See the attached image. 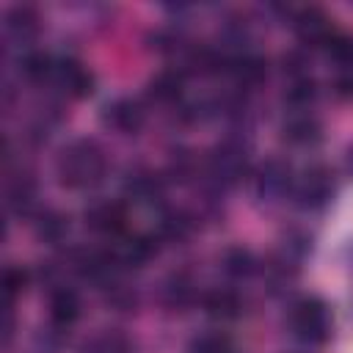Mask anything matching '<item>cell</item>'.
Here are the masks:
<instances>
[{"label":"cell","instance_id":"6da1fadb","mask_svg":"<svg viewBox=\"0 0 353 353\" xmlns=\"http://www.w3.org/2000/svg\"><path fill=\"white\" fill-rule=\"evenodd\" d=\"M55 168L66 188L83 190V188H94L97 182H102V176L108 171V160L97 141L80 138L61 149Z\"/></svg>","mask_w":353,"mask_h":353},{"label":"cell","instance_id":"7a4b0ae2","mask_svg":"<svg viewBox=\"0 0 353 353\" xmlns=\"http://www.w3.org/2000/svg\"><path fill=\"white\" fill-rule=\"evenodd\" d=\"M245 168H248V143H243L240 138L221 141L207 157V174L218 188H229L240 182Z\"/></svg>","mask_w":353,"mask_h":353},{"label":"cell","instance_id":"3957f363","mask_svg":"<svg viewBox=\"0 0 353 353\" xmlns=\"http://www.w3.org/2000/svg\"><path fill=\"white\" fill-rule=\"evenodd\" d=\"M290 325L298 339L309 345H320L331 334V312L320 298H303L290 312Z\"/></svg>","mask_w":353,"mask_h":353},{"label":"cell","instance_id":"277c9868","mask_svg":"<svg viewBox=\"0 0 353 353\" xmlns=\"http://www.w3.org/2000/svg\"><path fill=\"white\" fill-rule=\"evenodd\" d=\"M292 190H295V199H298L301 207H306V210H320V207H325V204L334 199V174H331L328 165L314 163V165H309V168L295 179Z\"/></svg>","mask_w":353,"mask_h":353},{"label":"cell","instance_id":"5b68a950","mask_svg":"<svg viewBox=\"0 0 353 353\" xmlns=\"http://www.w3.org/2000/svg\"><path fill=\"white\" fill-rule=\"evenodd\" d=\"M292 185H295L292 165H290L284 157H268V160L256 168L254 188H256V196H259V199L276 201V199H281Z\"/></svg>","mask_w":353,"mask_h":353},{"label":"cell","instance_id":"8992f818","mask_svg":"<svg viewBox=\"0 0 353 353\" xmlns=\"http://www.w3.org/2000/svg\"><path fill=\"white\" fill-rule=\"evenodd\" d=\"M157 237L154 234H116L110 259L116 268H141L157 254Z\"/></svg>","mask_w":353,"mask_h":353},{"label":"cell","instance_id":"52a82bcc","mask_svg":"<svg viewBox=\"0 0 353 353\" xmlns=\"http://www.w3.org/2000/svg\"><path fill=\"white\" fill-rule=\"evenodd\" d=\"M292 28H295L298 39L303 44H312V47H325L328 39L336 33V28L331 25V19L320 8H301L292 17Z\"/></svg>","mask_w":353,"mask_h":353},{"label":"cell","instance_id":"ba28073f","mask_svg":"<svg viewBox=\"0 0 353 353\" xmlns=\"http://www.w3.org/2000/svg\"><path fill=\"white\" fill-rule=\"evenodd\" d=\"M143 119H146V116H143L141 102H135V99H130V97H119V99L108 102L105 110H102V121H105L108 127H113L116 132H121V135L138 132V130L143 127Z\"/></svg>","mask_w":353,"mask_h":353},{"label":"cell","instance_id":"9c48e42d","mask_svg":"<svg viewBox=\"0 0 353 353\" xmlns=\"http://www.w3.org/2000/svg\"><path fill=\"white\" fill-rule=\"evenodd\" d=\"M50 80H55V83H58L66 94H72V97H85V94L94 91V74H91L83 63H77V61H72V58L55 61Z\"/></svg>","mask_w":353,"mask_h":353},{"label":"cell","instance_id":"30bf717a","mask_svg":"<svg viewBox=\"0 0 353 353\" xmlns=\"http://www.w3.org/2000/svg\"><path fill=\"white\" fill-rule=\"evenodd\" d=\"M320 135H323L320 121L306 110L290 113L284 119V124H281V138L287 143H292V146H312V143L320 141Z\"/></svg>","mask_w":353,"mask_h":353},{"label":"cell","instance_id":"8fae6325","mask_svg":"<svg viewBox=\"0 0 353 353\" xmlns=\"http://www.w3.org/2000/svg\"><path fill=\"white\" fill-rule=\"evenodd\" d=\"M3 33L14 44H25L39 33V14L33 6H14L6 11Z\"/></svg>","mask_w":353,"mask_h":353},{"label":"cell","instance_id":"7c38bea8","mask_svg":"<svg viewBox=\"0 0 353 353\" xmlns=\"http://www.w3.org/2000/svg\"><path fill=\"white\" fill-rule=\"evenodd\" d=\"M85 223L102 234H119L124 229V207L119 201H94L85 210Z\"/></svg>","mask_w":353,"mask_h":353},{"label":"cell","instance_id":"4fadbf2b","mask_svg":"<svg viewBox=\"0 0 353 353\" xmlns=\"http://www.w3.org/2000/svg\"><path fill=\"white\" fill-rule=\"evenodd\" d=\"M124 193L135 201V204H154L157 199H163V179L146 168H138L127 176L124 182Z\"/></svg>","mask_w":353,"mask_h":353},{"label":"cell","instance_id":"5bb4252c","mask_svg":"<svg viewBox=\"0 0 353 353\" xmlns=\"http://www.w3.org/2000/svg\"><path fill=\"white\" fill-rule=\"evenodd\" d=\"M80 317V298L72 287H58L50 295V320L55 328H69Z\"/></svg>","mask_w":353,"mask_h":353},{"label":"cell","instance_id":"9a60e30c","mask_svg":"<svg viewBox=\"0 0 353 353\" xmlns=\"http://www.w3.org/2000/svg\"><path fill=\"white\" fill-rule=\"evenodd\" d=\"M243 309V301L234 290L229 287H215L210 292H204V312L215 320H234Z\"/></svg>","mask_w":353,"mask_h":353},{"label":"cell","instance_id":"2e32d148","mask_svg":"<svg viewBox=\"0 0 353 353\" xmlns=\"http://www.w3.org/2000/svg\"><path fill=\"white\" fill-rule=\"evenodd\" d=\"M226 72L240 85H256L265 77V61L254 52H237V55L226 58Z\"/></svg>","mask_w":353,"mask_h":353},{"label":"cell","instance_id":"e0dca14e","mask_svg":"<svg viewBox=\"0 0 353 353\" xmlns=\"http://www.w3.org/2000/svg\"><path fill=\"white\" fill-rule=\"evenodd\" d=\"M196 229V218L185 210H171L160 218V226H157V240L163 243H182L190 237V232Z\"/></svg>","mask_w":353,"mask_h":353},{"label":"cell","instance_id":"ac0fdd59","mask_svg":"<svg viewBox=\"0 0 353 353\" xmlns=\"http://www.w3.org/2000/svg\"><path fill=\"white\" fill-rule=\"evenodd\" d=\"M33 232L44 243H61L69 232V218L58 210H39V215L33 221Z\"/></svg>","mask_w":353,"mask_h":353},{"label":"cell","instance_id":"d6986e66","mask_svg":"<svg viewBox=\"0 0 353 353\" xmlns=\"http://www.w3.org/2000/svg\"><path fill=\"white\" fill-rule=\"evenodd\" d=\"M193 281L188 273H171L165 281H163V303L168 309H185L193 303Z\"/></svg>","mask_w":353,"mask_h":353},{"label":"cell","instance_id":"ffe728a7","mask_svg":"<svg viewBox=\"0 0 353 353\" xmlns=\"http://www.w3.org/2000/svg\"><path fill=\"white\" fill-rule=\"evenodd\" d=\"M221 265H223V270H226L232 279H248V276L256 273V268H259L254 251L245 248V245H232V248H226L223 256H221Z\"/></svg>","mask_w":353,"mask_h":353},{"label":"cell","instance_id":"44dd1931","mask_svg":"<svg viewBox=\"0 0 353 353\" xmlns=\"http://www.w3.org/2000/svg\"><path fill=\"white\" fill-rule=\"evenodd\" d=\"M179 94H182V72H176V69H163L149 83V97L154 102L168 105V102H176Z\"/></svg>","mask_w":353,"mask_h":353},{"label":"cell","instance_id":"7402d4cb","mask_svg":"<svg viewBox=\"0 0 353 353\" xmlns=\"http://www.w3.org/2000/svg\"><path fill=\"white\" fill-rule=\"evenodd\" d=\"M36 204V182L28 174H19L11 185H8V207L19 215H28Z\"/></svg>","mask_w":353,"mask_h":353},{"label":"cell","instance_id":"603a6c76","mask_svg":"<svg viewBox=\"0 0 353 353\" xmlns=\"http://www.w3.org/2000/svg\"><path fill=\"white\" fill-rule=\"evenodd\" d=\"M132 345L121 331H99L91 339H85L80 353H130Z\"/></svg>","mask_w":353,"mask_h":353},{"label":"cell","instance_id":"cb8c5ba5","mask_svg":"<svg viewBox=\"0 0 353 353\" xmlns=\"http://www.w3.org/2000/svg\"><path fill=\"white\" fill-rule=\"evenodd\" d=\"M314 97H317V85L312 77H295V80H290V85L284 91V99L298 110H306L309 102H314Z\"/></svg>","mask_w":353,"mask_h":353},{"label":"cell","instance_id":"d4e9b609","mask_svg":"<svg viewBox=\"0 0 353 353\" xmlns=\"http://www.w3.org/2000/svg\"><path fill=\"white\" fill-rule=\"evenodd\" d=\"M325 50H328V55H331L339 66H353V36L336 30V33L328 39Z\"/></svg>","mask_w":353,"mask_h":353},{"label":"cell","instance_id":"484cf974","mask_svg":"<svg viewBox=\"0 0 353 353\" xmlns=\"http://www.w3.org/2000/svg\"><path fill=\"white\" fill-rule=\"evenodd\" d=\"M190 353H232V342L223 334H201L190 342Z\"/></svg>","mask_w":353,"mask_h":353},{"label":"cell","instance_id":"4316f807","mask_svg":"<svg viewBox=\"0 0 353 353\" xmlns=\"http://www.w3.org/2000/svg\"><path fill=\"white\" fill-rule=\"evenodd\" d=\"M105 284H108V303H113L119 312H130L135 306V292L127 284H121L116 279H108Z\"/></svg>","mask_w":353,"mask_h":353},{"label":"cell","instance_id":"83f0119b","mask_svg":"<svg viewBox=\"0 0 353 353\" xmlns=\"http://www.w3.org/2000/svg\"><path fill=\"white\" fill-rule=\"evenodd\" d=\"M25 284H28V273L22 268H6V273H3V292H6L8 303L25 290Z\"/></svg>","mask_w":353,"mask_h":353},{"label":"cell","instance_id":"f1b7e54d","mask_svg":"<svg viewBox=\"0 0 353 353\" xmlns=\"http://www.w3.org/2000/svg\"><path fill=\"white\" fill-rule=\"evenodd\" d=\"M334 88L339 97H353V66H342V72L334 80Z\"/></svg>","mask_w":353,"mask_h":353},{"label":"cell","instance_id":"f546056e","mask_svg":"<svg viewBox=\"0 0 353 353\" xmlns=\"http://www.w3.org/2000/svg\"><path fill=\"white\" fill-rule=\"evenodd\" d=\"M347 171H350V174H353V149H350V152H347Z\"/></svg>","mask_w":353,"mask_h":353}]
</instances>
